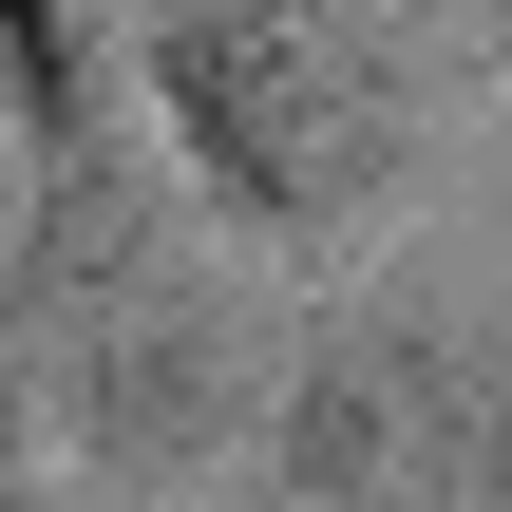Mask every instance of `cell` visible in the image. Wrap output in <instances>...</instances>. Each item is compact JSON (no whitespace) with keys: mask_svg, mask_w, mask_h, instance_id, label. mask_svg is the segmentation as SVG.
I'll use <instances>...</instances> for the list:
<instances>
[{"mask_svg":"<svg viewBox=\"0 0 512 512\" xmlns=\"http://www.w3.org/2000/svg\"><path fill=\"white\" fill-rule=\"evenodd\" d=\"M152 76L266 247H361L475 114V38L437 0H152Z\"/></svg>","mask_w":512,"mask_h":512,"instance_id":"obj_1","label":"cell"},{"mask_svg":"<svg viewBox=\"0 0 512 512\" xmlns=\"http://www.w3.org/2000/svg\"><path fill=\"white\" fill-rule=\"evenodd\" d=\"M285 456H304V494H323V512H456L494 437H456V399H437V342H418V323H361V342H323V380H304Z\"/></svg>","mask_w":512,"mask_h":512,"instance_id":"obj_2","label":"cell"},{"mask_svg":"<svg viewBox=\"0 0 512 512\" xmlns=\"http://www.w3.org/2000/svg\"><path fill=\"white\" fill-rule=\"evenodd\" d=\"M475 19H494V38H512V0H475Z\"/></svg>","mask_w":512,"mask_h":512,"instance_id":"obj_3","label":"cell"}]
</instances>
